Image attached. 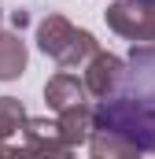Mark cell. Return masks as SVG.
Masks as SVG:
<instances>
[{"instance_id":"cell-1","label":"cell","mask_w":155,"mask_h":159,"mask_svg":"<svg viewBox=\"0 0 155 159\" xmlns=\"http://www.w3.org/2000/svg\"><path fill=\"white\" fill-rule=\"evenodd\" d=\"M92 119L137 152H155V44H133L118 89L92 104Z\"/></svg>"},{"instance_id":"cell-2","label":"cell","mask_w":155,"mask_h":159,"mask_svg":"<svg viewBox=\"0 0 155 159\" xmlns=\"http://www.w3.org/2000/svg\"><path fill=\"white\" fill-rule=\"evenodd\" d=\"M37 48L48 59H55L59 67L74 70V67H85L100 52V41L89 30H78L74 22L63 19V15H44L37 22Z\"/></svg>"},{"instance_id":"cell-3","label":"cell","mask_w":155,"mask_h":159,"mask_svg":"<svg viewBox=\"0 0 155 159\" xmlns=\"http://www.w3.org/2000/svg\"><path fill=\"white\" fill-rule=\"evenodd\" d=\"M107 26L133 44H155V0H115L104 11Z\"/></svg>"},{"instance_id":"cell-4","label":"cell","mask_w":155,"mask_h":159,"mask_svg":"<svg viewBox=\"0 0 155 159\" xmlns=\"http://www.w3.org/2000/svg\"><path fill=\"white\" fill-rule=\"evenodd\" d=\"M122 70H126V59L115 56V52H96L89 63H85V74H81V85H85V93H89V100H104V96H111L118 89V81H122Z\"/></svg>"},{"instance_id":"cell-5","label":"cell","mask_w":155,"mask_h":159,"mask_svg":"<svg viewBox=\"0 0 155 159\" xmlns=\"http://www.w3.org/2000/svg\"><path fill=\"white\" fill-rule=\"evenodd\" d=\"M44 104L59 115V111H67V107L89 104V93H85V85H81V78H78V74L59 70L55 78H48V85H44Z\"/></svg>"},{"instance_id":"cell-6","label":"cell","mask_w":155,"mask_h":159,"mask_svg":"<svg viewBox=\"0 0 155 159\" xmlns=\"http://www.w3.org/2000/svg\"><path fill=\"white\" fill-rule=\"evenodd\" d=\"M26 41L19 34H0V81H15L26 70Z\"/></svg>"},{"instance_id":"cell-7","label":"cell","mask_w":155,"mask_h":159,"mask_svg":"<svg viewBox=\"0 0 155 159\" xmlns=\"http://www.w3.org/2000/svg\"><path fill=\"white\" fill-rule=\"evenodd\" d=\"M89 159H144V152H137L133 144H126L115 133L96 129V133L89 137Z\"/></svg>"},{"instance_id":"cell-8","label":"cell","mask_w":155,"mask_h":159,"mask_svg":"<svg viewBox=\"0 0 155 159\" xmlns=\"http://www.w3.org/2000/svg\"><path fill=\"white\" fill-rule=\"evenodd\" d=\"M26 107L15 100V96H0V159H7V141L15 133H22L26 126Z\"/></svg>"},{"instance_id":"cell-9","label":"cell","mask_w":155,"mask_h":159,"mask_svg":"<svg viewBox=\"0 0 155 159\" xmlns=\"http://www.w3.org/2000/svg\"><path fill=\"white\" fill-rule=\"evenodd\" d=\"M7 159H74V148L52 144V141H37V137H22V144L7 148Z\"/></svg>"},{"instance_id":"cell-10","label":"cell","mask_w":155,"mask_h":159,"mask_svg":"<svg viewBox=\"0 0 155 159\" xmlns=\"http://www.w3.org/2000/svg\"><path fill=\"white\" fill-rule=\"evenodd\" d=\"M0 22H4V7H0Z\"/></svg>"}]
</instances>
